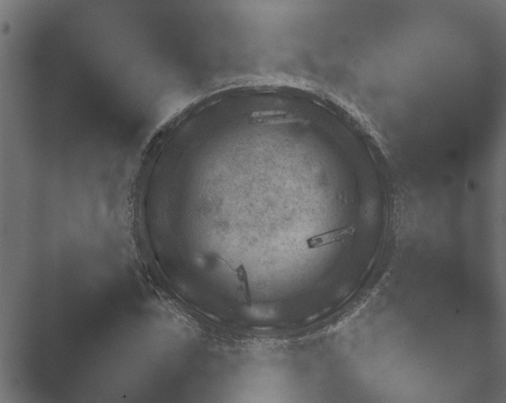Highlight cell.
<instances>
[{
  "instance_id": "1",
  "label": "cell",
  "mask_w": 506,
  "mask_h": 403,
  "mask_svg": "<svg viewBox=\"0 0 506 403\" xmlns=\"http://www.w3.org/2000/svg\"><path fill=\"white\" fill-rule=\"evenodd\" d=\"M356 232L354 227H346L339 228L330 232L317 234L307 240V248L310 249H317L326 246L342 242V241L351 237Z\"/></svg>"
}]
</instances>
